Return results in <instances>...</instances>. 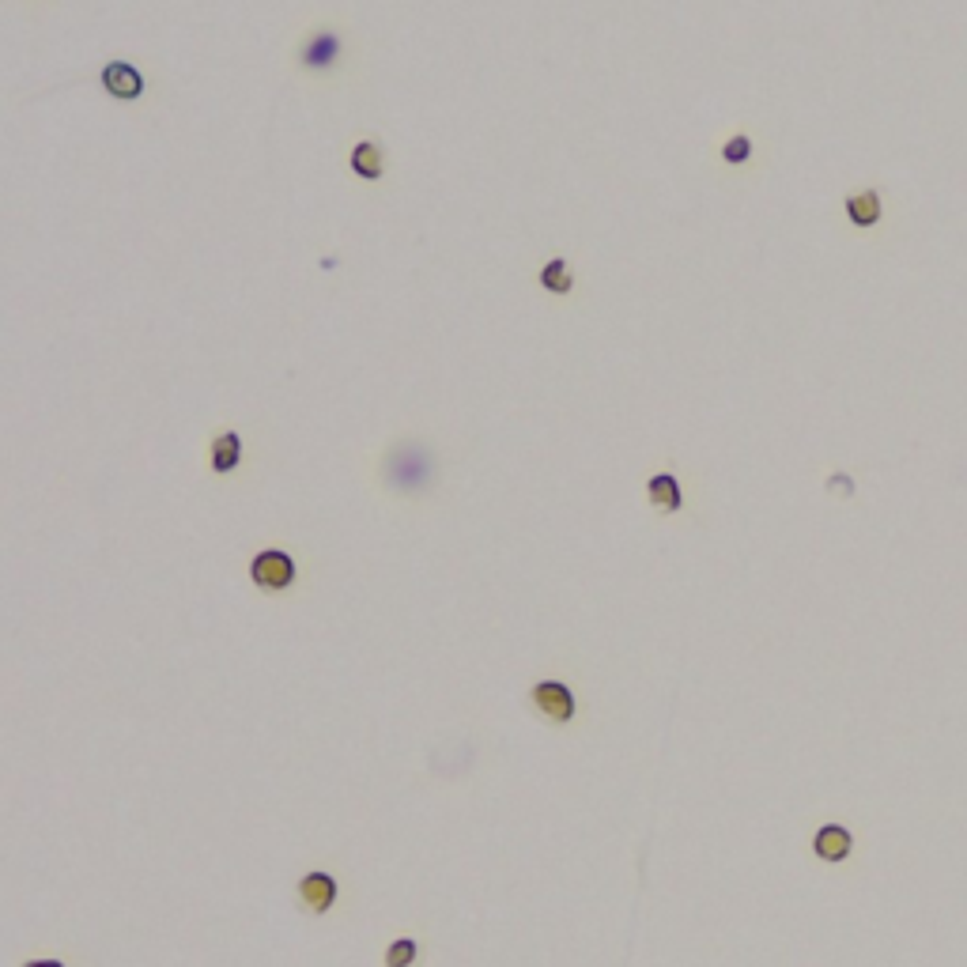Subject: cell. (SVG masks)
<instances>
[{
	"instance_id": "obj_5",
	"label": "cell",
	"mask_w": 967,
	"mask_h": 967,
	"mask_svg": "<svg viewBox=\"0 0 967 967\" xmlns=\"http://www.w3.org/2000/svg\"><path fill=\"white\" fill-rule=\"evenodd\" d=\"M99 84L106 95H114V99H121V102H133L144 95V76H140V68L129 65V61H110V65L99 72Z\"/></svg>"
},
{
	"instance_id": "obj_2",
	"label": "cell",
	"mask_w": 967,
	"mask_h": 967,
	"mask_svg": "<svg viewBox=\"0 0 967 967\" xmlns=\"http://www.w3.org/2000/svg\"><path fill=\"white\" fill-rule=\"evenodd\" d=\"M250 578H254L257 590L280 594V590H288L291 582H295V560H291L288 552H280V548H265L250 563Z\"/></svg>"
},
{
	"instance_id": "obj_8",
	"label": "cell",
	"mask_w": 967,
	"mask_h": 967,
	"mask_svg": "<svg viewBox=\"0 0 967 967\" xmlns=\"http://www.w3.org/2000/svg\"><path fill=\"white\" fill-rule=\"evenodd\" d=\"M646 495H650V503L658 510H665V514H677L680 507H684V492H680V480L673 473H654L650 480H646Z\"/></svg>"
},
{
	"instance_id": "obj_3",
	"label": "cell",
	"mask_w": 967,
	"mask_h": 967,
	"mask_svg": "<svg viewBox=\"0 0 967 967\" xmlns=\"http://www.w3.org/2000/svg\"><path fill=\"white\" fill-rule=\"evenodd\" d=\"M529 699H533V707H537L548 722H556V726H567V722L575 718V692H571L567 684H560V680H541V684H533Z\"/></svg>"
},
{
	"instance_id": "obj_9",
	"label": "cell",
	"mask_w": 967,
	"mask_h": 967,
	"mask_svg": "<svg viewBox=\"0 0 967 967\" xmlns=\"http://www.w3.org/2000/svg\"><path fill=\"white\" fill-rule=\"evenodd\" d=\"M847 220L854 227H877L881 223V193L877 189H862V193H850L847 197Z\"/></svg>"
},
{
	"instance_id": "obj_12",
	"label": "cell",
	"mask_w": 967,
	"mask_h": 967,
	"mask_svg": "<svg viewBox=\"0 0 967 967\" xmlns=\"http://www.w3.org/2000/svg\"><path fill=\"white\" fill-rule=\"evenodd\" d=\"M541 288L552 291V295H571L575 276H571V265H567L563 257H552V261L541 269Z\"/></svg>"
},
{
	"instance_id": "obj_16",
	"label": "cell",
	"mask_w": 967,
	"mask_h": 967,
	"mask_svg": "<svg viewBox=\"0 0 967 967\" xmlns=\"http://www.w3.org/2000/svg\"><path fill=\"white\" fill-rule=\"evenodd\" d=\"M23 967H65L61 960H27Z\"/></svg>"
},
{
	"instance_id": "obj_1",
	"label": "cell",
	"mask_w": 967,
	"mask_h": 967,
	"mask_svg": "<svg viewBox=\"0 0 967 967\" xmlns=\"http://www.w3.org/2000/svg\"><path fill=\"white\" fill-rule=\"evenodd\" d=\"M431 476H435V458L420 442H401L382 461V480L393 492H424Z\"/></svg>"
},
{
	"instance_id": "obj_4",
	"label": "cell",
	"mask_w": 967,
	"mask_h": 967,
	"mask_svg": "<svg viewBox=\"0 0 967 967\" xmlns=\"http://www.w3.org/2000/svg\"><path fill=\"white\" fill-rule=\"evenodd\" d=\"M340 53H344V38H340L333 27H318V31H310V38L303 42L299 61H303L306 68H318V72H325V68L337 65Z\"/></svg>"
},
{
	"instance_id": "obj_13",
	"label": "cell",
	"mask_w": 967,
	"mask_h": 967,
	"mask_svg": "<svg viewBox=\"0 0 967 967\" xmlns=\"http://www.w3.org/2000/svg\"><path fill=\"white\" fill-rule=\"evenodd\" d=\"M722 159H726L730 167H741V163H748V159H752V136H745V133L730 136V140L722 144Z\"/></svg>"
},
{
	"instance_id": "obj_15",
	"label": "cell",
	"mask_w": 967,
	"mask_h": 967,
	"mask_svg": "<svg viewBox=\"0 0 967 967\" xmlns=\"http://www.w3.org/2000/svg\"><path fill=\"white\" fill-rule=\"evenodd\" d=\"M832 484H835V492H854V480L850 476H832Z\"/></svg>"
},
{
	"instance_id": "obj_14",
	"label": "cell",
	"mask_w": 967,
	"mask_h": 967,
	"mask_svg": "<svg viewBox=\"0 0 967 967\" xmlns=\"http://www.w3.org/2000/svg\"><path fill=\"white\" fill-rule=\"evenodd\" d=\"M416 952H420V945L412 937H401V941H393L390 949H386V967H412Z\"/></svg>"
},
{
	"instance_id": "obj_11",
	"label": "cell",
	"mask_w": 967,
	"mask_h": 967,
	"mask_svg": "<svg viewBox=\"0 0 967 967\" xmlns=\"http://www.w3.org/2000/svg\"><path fill=\"white\" fill-rule=\"evenodd\" d=\"M238 461H242V439H238V431H220L212 439V469L223 476L231 473V469H238Z\"/></svg>"
},
{
	"instance_id": "obj_7",
	"label": "cell",
	"mask_w": 967,
	"mask_h": 967,
	"mask_svg": "<svg viewBox=\"0 0 967 967\" xmlns=\"http://www.w3.org/2000/svg\"><path fill=\"white\" fill-rule=\"evenodd\" d=\"M299 900H303L306 911L325 915L337 903V881L329 873H306L303 881H299Z\"/></svg>"
},
{
	"instance_id": "obj_10",
	"label": "cell",
	"mask_w": 967,
	"mask_h": 967,
	"mask_svg": "<svg viewBox=\"0 0 967 967\" xmlns=\"http://www.w3.org/2000/svg\"><path fill=\"white\" fill-rule=\"evenodd\" d=\"M348 167H352V174L356 178H367V182H374V178H382V148L378 144H371V140H359L356 148H352V155H348Z\"/></svg>"
},
{
	"instance_id": "obj_6",
	"label": "cell",
	"mask_w": 967,
	"mask_h": 967,
	"mask_svg": "<svg viewBox=\"0 0 967 967\" xmlns=\"http://www.w3.org/2000/svg\"><path fill=\"white\" fill-rule=\"evenodd\" d=\"M850 850H854V835L843 828V824H824L820 832L813 835V854L820 862H847Z\"/></svg>"
}]
</instances>
